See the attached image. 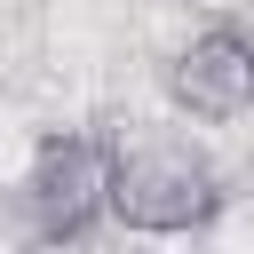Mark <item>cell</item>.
Masks as SVG:
<instances>
[{
	"mask_svg": "<svg viewBox=\"0 0 254 254\" xmlns=\"http://www.w3.org/2000/svg\"><path fill=\"white\" fill-rule=\"evenodd\" d=\"M167 103H175L183 119H206V127L254 111V40H246L238 24L190 32V40L175 48V64H167Z\"/></svg>",
	"mask_w": 254,
	"mask_h": 254,
	"instance_id": "obj_3",
	"label": "cell"
},
{
	"mask_svg": "<svg viewBox=\"0 0 254 254\" xmlns=\"http://www.w3.org/2000/svg\"><path fill=\"white\" fill-rule=\"evenodd\" d=\"M222 214V175L190 135H127L111 143V222L135 238H183Z\"/></svg>",
	"mask_w": 254,
	"mask_h": 254,
	"instance_id": "obj_1",
	"label": "cell"
},
{
	"mask_svg": "<svg viewBox=\"0 0 254 254\" xmlns=\"http://www.w3.org/2000/svg\"><path fill=\"white\" fill-rule=\"evenodd\" d=\"M16 206H24V230L40 246H71L87 238L103 214H111V143L103 135H79V127H56L32 143V167L16 183Z\"/></svg>",
	"mask_w": 254,
	"mask_h": 254,
	"instance_id": "obj_2",
	"label": "cell"
}]
</instances>
